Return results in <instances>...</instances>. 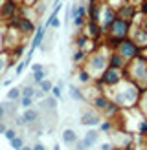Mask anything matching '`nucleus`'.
Returning <instances> with one entry per match:
<instances>
[{
  "instance_id": "7c9ffc66",
  "label": "nucleus",
  "mask_w": 147,
  "mask_h": 150,
  "mask_svg": "<svg viewBox=\"0 0 147 150\" xmlns=\"http://www.w3.org/2000/svg\"><path fill=\"white\" fill-rule=\"evenodd\" d=\"M35 93H37V90H35L31 84L22 86V97H35Z\"/></svg>"
},
{
  "instance_id": "f257e3e1",
  "label": "nucleus",
  "mask_w": 147,
  "mask_h": 150,
  "mask_svg": "<svg viewBox=\"0 0 147 150\" xmlns=\"http://www.w3.org/2000/svg\"><path fill=\"white\" fill-rule=\"evenodd\" d=\"M112 92H110V99H112V103L116 104V106H120V110H131L138 106V101H140V95H142V88H140L138 84H134L132 81H129L127 77H125L118 86L110 88Z\"/></svg>"
},
{
  "instance_id": "4c0bfd02",
  "label": "nucleus",
  "mask_w": 147,
  "mask_h": 150,
  "mask_svg": "<svg viewBox=\"0 0 147 150\" xmlns=\"http://www.w3.org/2000/svg\"><path fill=\"white\" fill-rule=\"evenodd\" d=\"M140 11H142L143 17H147V0H142V2H140Z\"/></svg>"
},
{
  "instance_id": "0eeeda50",
  "label": "nucleus",
  "mask_w": 147,
  "mask_h": 150,
  "mask_svg": "<svg viewBox=\"0 0 147 150\" xmlns=\"http://www.w3.org/2000/svg\"><path fill=\"white\" fill-rule=\"evenodd\" d=\"M131 28H132V22L125 20L121 17H116V20L110 24V28L107 29V35L108 37H114V39H127V37L131 35Z\"/></svg>"
},
{
  "instance_id": "3c124183",
  "label": "nucleus",
  "mask_w": 147,
  "mask_h": 150,
  "mask_svg": "<svg viewBox=\"0 0 147 150\" xmlns=\"http://www.w3.org/2000/svg\"><path fill=\"white\" fill-rule=\"evenodd\" d=\"M121 150H134V148H132V146H131V145H129V146H123V148H121Z\"/></svg>"
},
{
  "instance_id": "ea45409f",
  "label": "nucleus",
  "mask_w": 147,
  "mask_h": 150,
  "mask_svg": "<svg viewBox=\"0 0 147 150\" xmlns=\"http://www.w3.org/2000/svg\"><path fill=\"white\" fill-rule=\"evenodd\" d=\"M13 53H15V57H22V55H24V46H17Z\"/></svg>"
},
{
  "instance_id": "a18cd8bd",
  "label": "nucleus",
  "mask_w": 147,
  "mask_h": 150,
  "mask_svg": "<svg viewBox=\"0 0 147 150\" xmlns=\"http://www.w3.org/2000/svg\"><path fill=\"white\" fill-rule=\"evenodd\" d=\"M101 150H112V143H103Z\"/></svg>"
},
{
  "instance_id": "e433bc0d",
  "label": "nucleus",
  "mask_w": 147,
  "mask_h": 150,
  "mask_svg": "<svg viewBox=\"0 0 147 150\" xmlns=\"http://www.w3.org/2000/svg\"><path fill=\"white\" fill-rule=\"evenodd\" d=\"M74 150H88V148L85 146L83 139H77V141H76V145H74Z\"/></svg>"
},
{
  "instance_id": "f03ea898",
  "label": "nucleus",
  "mask_w": 147,
  "mask_h": 150,
  "mask_svg": "<svg viewBox=\"0 0 147 150\" xmlns=\"http://www.w3.org/2000/svg\"><path fill=\"white\" fill-rule=\"evenodd\" d=\"M125 77L132 81L140 88H147V59L143 55H138L136 59L127 62L125 66Z\"/></svg>"
},
{
  "instance_id": "2f4dec72",
  "label": "nucleus",
  "mask_w": 147,
  "mask_h": 150,
  "mask_svg": "<svg viewBox=\"0 0 147 150\" xmlns=\"http://www.w3.org/2000/svg\"><path fill=\"white\" fill-rule=\"evenodd\" d=\"M99 130H101V132H110V130H112V119L101 121V125H99Z\"/></svg>"
},
{
  "instance_id": "473e14b6",
  "label": "nucleus",
  "mask_w": 147,
  "mask_h": 150,
  "mask_svg": "<svg viewBox=\"0 0 147 150\" xmlns=\"http://www.w3.org/2000/svg\"><path fill=\"white\" fill-rule=\"evenodd\" d=\"M19 136V130H15V128H7L6 132H4V137L7 139V141H11V139H15Z\"/></svg>"
},
{
  "instance_id": "b1692460",
  "label": "nucleus",
  "mask_w": 147,
  "mask_h": 150,
  "mask_svg": "<svg viewBox=\"0 0 147 150\" xmlns=\"http://www.w3.org/2000/svg\"><path fill=\"white\" fill-rule=\"evenodd\" d=\"M138 110L143 115H147V88L142 90V95H140V101H138Z\"/></svg>"
},
{
  "instance_id": "423d86ee",
  "label": "nucleus",
  "mask_w": 147,
  "mask_h": 150,
  "mask_svg": "<svg viewBox=\"0 0 147 150\" xmlns=\"http://www.w3.org/2000/svg\"><path fill=\"white\" fill-rule=\"evenodd\" d=\"M114 51H118L125 61H132V59H136L138 55H142V48L138 46V44L131 39V37H127V39H123V40H120V44H118V48L114 50Z\"/></svg>"
},
{
  "instance_id": "bb28decb",
  "label": "nucleus",
  "mask_w": 147,
  "mask_h": 150,
  "mask_svg": "<svg viewBox=\"0 0 147 150\" xmlns=\"http://www.w3.org/2000/svg\"><path fill=\"white\" fill-rule=\"evenodd\" d=\"M44 26H46V28H54V29H57L59 26H61V20H59V17H57L55 13H51V15H50V18L46 20V24H44Z\"/></svg>"
},
{
  "instance_id": "49530a36",
  "label": "nucleus",
  "mask_w": 147,
  "mask_h": 150,
  "mask_svg": "<svg viewBox=\"0 0 147 150\" xmlns=\"http://www.w3.org/2000/svg\"><path fill=\"white\" fill-rule=\"evenodd\" d=\"M140 26H142V28L145 29V31H147V17H143V18H142V22H140Z\"/></svg>"
},
{
  "instance_id": "a878e982",
  "label": "nucleus",
  "mask_w": 147,
  "mask_h": 150,
  "mask_svg": "<svg viewBox=\"0 0 147 150\" xmlns=\"http://www.w3.org/2000/svg\"><path fill=\"white\" fill-rule=\"evenodd\" d=\"M136 132H138L142 137H147V117H145V115H142V119H140Z\"/></svg>"
},
{
  "instance_id": "1a4fd4ad",
  "label": "nucleus",
  "mask_w": 147,
  "mask_h": 150,
  "mask_svg": "<svg viewBox=\"0 0 147 150\" xmlns=\"http://www.w3.org/2000/svg\"><path fill=\"white\" fill-rule=\"evenodd\" d=\"M17 13H19V2L17 0H4V2L0 4V17L4 20L15 18Z\"/></svg>"
},
{
  "instance_id": "72a5a7b5",
  "label": "nucleus",
  "mask_w": 147,
  "mask_h": 150,
  "mask_svg": "<svg viewBox=\"0 0 147 150\" xmlns=\"http://www.w3.org/2000/svg\"><path fill=\"white\" fill-rule=\"evenodd\" d=\"M51 95H54L55 99L59 101V99H61V97H63V88L59 86V84H54V88H51Z\"/></svg>"
},
{
  "instance_id": "f8f14e48",
  "label": "nucleus",
  "mask_w": 147,
  "mask_h": 150,
  "mask_svg": "<svg viewBox=\"0 0 147 150\" xmlns=\"http://www.w3.org/2000/svg\"><path fill=\"white\" fill-rule=\"evenodd\" d=\"M44 37H46V26H37V29H35V33L31 35V46H29V53H28V61H29V57L33 55V51L37 50L42 44V40H44Z\"/></svg>"
},
{
  "instance_id": "c85d7f7f",
  "label": "nucleus",
  "mask_w": 147,
  "mask_h": 150,
  "mask_svg": "<svg viewBox=\"0 0 147 150\" xmlns=\"http://www.w3.org/2000/svg\"><path fill=\"white\" fill-rule=\"evenodd\" d=\"M39 88H41V92H44L46 95H50L51 93V88H54V82L48 81V79H44L41 84H39Z\"/></svg>"
},
{
  "instance_id": "f704fd0d",
  "label": "nucleus",
  "mask_w": 147,
  "mask_h": 150,
  "mask_svg": "<svg viewBox=\"0 0 147 150\" xmlns=\"http://www.w3.org/2000/svg\"><path fill=\"white\" fill-rule=\"evenodd\" d=\"M28 64H29L28 59H26V61H22L20 64H17V66H15V73H17V75H22V71L26 70V66H28Z\"/></svg>"
},
{
  "instance_id": "f3484780",
  "label": "nucleus",
  "mask_w": 147,
  "mask_h": 150,
  "mask_svg": "<svg viewBox=\"0 0 147 150\" xmlns=\"http://www.w3.org/2000/svg\"><path fill=\"white\" fill-rule=\"evenodd\" d=\"M22 117L26 119V123H28V125L39 123V121H41V108H35V106L26 108V110H24V114H22Z\"/></svg>"
},
{
  "instance_id": "393cba45",
  "label": "nucleus",
  "mask_w": 147,
  "mask_h": 150,
  "mask_svg": "<svg viewBox=\"0 0 147 150\" xmlns=\"http://www.w3.org/2000/svg\"><path fill=\"white\" fill-rule=\"evenodd\" d=\"M46 68H44V70H41V71H33L31 73V79H33V84H37V86H39L41 84V82L44 81V79H46Z\"/></svg>"
},
{
  "instance_id": "864d4df0",
  "label": "nucleus",
  "mask_w": 147,
  "mask_h": 150,
  "mask_svg": "<svg viewBox=\"0 0 147 150\" xmlns=\"http://www.w3.org/2000/svg\"><path fill=\"white\" fill-rule=\"evenodd\" d=\"M145 150H147V137H145Z\"/></svg>"
},
{
  "instance_id": "39448f33",
  "label": "nucleus",
  "mask_w": 147,
  "mask_h": 150,
  "mask_svg": "<svg viewBox=\"0 0 147 150\" xmlns=\"http://www.w3.org/2000/svg\"><path fill=\"white\" fill-rule=\"evenodd\" d=\"M125 79V70H118V68H108L98 77V90L103 92V88H114Z\"/></svg>"
},
{
  "instance_id": "a211bd4d",
  "label": "nucleus",
  "mask_w": 147,
  "mask_h": 150,
  "mask_svg": "<svg viewBox=\"0 0 147 150\" xmlns=\"http://www.w3.org/2000/svg\"><path fill=\"white\" fill-rule=\"evenodd\" d=\"M99 141V130H96V128H90L85 136H83V143L86 148H92L96 143Z\"/></svg>"
},
{
  "instance_id": "412c9836",
  "label": "nucleus",
  "mask_w": 147,
  "mask_h": 150,
  "mask_svg": "<svg viewBox=\"0 0 147 150\" xmlns=\"http://www.w3.org/2000/svg\"><path fill=\"white\" fill-rule=\"evenodd\" d=\"M68 95H70V99L72 101H85V93H83V90L77 88L76 84H70L68 86Z\"/></svg>"
},
{
  "instance_id": "9b49d317",
  "label": "nucleus",
  "mask_w": 147,
  "mask_h": 150,
  "mask_svg": "<svg viewBox=\"0 0 147 150\" xmlns=\"http://www.w3.org/2000/svg\"><path fill=\"white\" fill-rule=\"evenodd\" d=\"M101 121H103V119H101V115L96 110H86V112H83V115H81V119H79V123L83 125V126H90V128L99 126Z\"/></svg>"
},
{
  "instance_id": "7ed1b4c3",
  "label": "nucleus",
  "mask_w": 147,
  "mask_h": 150,
  "mask_svg": "<svg viewBox=\"0 0 147 150\" xmlns=\"http://www.w3.org/2000/svg\"><path fill=\"white\" fill-rule=\"evenodd\" d=\"M83 68L90 71V75H92L94 79L99 77V75L108 68V55H107L103 50L92 51V53H88L86 61H85V64H83Z\"/></svg>"
},
{
  "instance_id": "8fccbe9b",
  "label": "nucleus",
  "mask_w": 147,
  "mask_h": 150,
  "mask_svg": "<svg viewBox=\"0 0 147 150\" xmlns=\"http://www.w3.org/2000/svg\"><path fill=\"white\" fill-rule=\"evenodd\" d=\"M20 150H33V146H28V145H24V146H22Z\"/></svg>"
},
{
  "instance_id": "ddd939ff",
  "label": "nucleus",
  "mask_w": 147,
  "mask_h": 150,
  "mask_svg": "<svg viewBox=\"0 0 147 150\" xmlns=\"http://www.w3.org/2000/svg\"><path fill=\"white\" fill-rule=\"evenodd\" d=\"M129 37H131V39L134 40V42H136L142 50H143V48H147V31H145V29L140 26V24L131 28V35H129Z\"/></svg>"
},
{
  "instance_id": "6ab92c4d",
  "label": "nucleus",
  "mask_w": 147,
  "mask_h": 150,
  "mask_svg": "<svg viewBox=\"0 0 147 150\" xmlns=\"http://www.w3.org/2000/svg\"><path fill=\"white\" fill-rule=\"evenodd\" d=\"M79 137H77V132L74 130V128H64L63 132H61V141L64 145H76V141H77Z\"/></svg>"
},
{
  "instance_id": "09e8293b",
  "label": "nucleus",
  "mask_w": 147,
  "mask_h": 150,
  "mask_svg": "<svg viewBox=\"0 0 147 150\" xmlns=\"http://www.w3.org/2000/svg\"><path fill=\"white\" fill-rule=\"evenodd\" d=\"M6 70V62H4V59H0V73H2Z\"/></svg>"
},
{
  "instance_id": "9d476101",
  "label": "nucleus",
  "mask_w": 147,
  "mask_h": 150,
  "mask_svg": "<svg viewBox=\"0 0 147 150\" xmlns=\"http://www.w3.org/2000/svg\"><path fill=\"white\" fill-rule=\"evenodd\" d=\"M116 9L112 6H103V9H101V18H99V26L103 28V31L107 33V29L110 28V24L116 20Z\"/></svg>"
},
{
  "instance_id": "4be33fe9",
  "label": "nucleus",
  "mask_w": 147,
  "mask_h": 150,
  "mask_svg": "<svg viewBox=\"0 0 147 150\" xmlns=\"http://www.w3.org/2000/svg\"><path fill=\"white\" fill-rule=\"evenodd\" d=\"M77 81L83 82V84H88V82L94 81V77L90 75V71H88V70H85L83 66H79V70H77Z\"/></svg>"
},
{
  "instance_id": "4468645a",
  "label": "nucleus",
  "mask_w": 147,
  "mask_h": 150,
  "mask_svg": "<svg viewBox=\"0 0 147 150\" xmlns=\"http://www.w3.org/2000/svg\"><path fill=\"white\" fill-rule=\"evenodd\" d=\"M116 15H118V17H121V18H125V20H129V22H132V20L136 18V7L132 6V4H121L116 9Z\"/></svg>"
},
{
  "instance_id": "20e7f679",
  "label": "nucleus",
  "mask_w": 147,
  "mask_h": 150,
  "mask_svg": "<svg viewBox=\"0 0 147 150\" xmlns=\"http://www.w3.org/2000/svg\"><path fill=\"white\" fill-rule=\"evenodd\" d=\"M90 104H92V110H96L99 115H105L107 119H108V117H114V115H118V114L121 112L120 106H116V104L112 103V99H110L107 93H103V92L96 93V95L92 97Z\"/></svg>"
},
{
  "instance_id": "aec40b11",
  "label": "nucleus",
  "mask_w": 147,
  "mask_h": 150,
  "mask_svg": "<svg viewBox=\"0 0 147 150\" xmlns=\"http://www.w3.org/2000/svg\"><path fill=\"white\" fill-rule=\"evenodd\" d=\"M22 97V86H11L6 93V99L7 101H13V103H19Z\"/></svg>"
},
{
  "instance_id": "a19ab883",
  "label": "nucleus",
  "mask_w": 147,
  "mask_h": 150,
  "mask_svg": "<svg viewBox=\"0 0 147 150\" xmlns=\"http://www.w3.org/2000/svg\"><path fill=\"white\" fill-rule=\"evenodd\" d=\"M0 121H6V110L2 106V103H0Z\"/></svg>"
},
{
  "instance_id": "cd10ccee",
  "label": "nucleus",
  "mask_w": 147,
  "mask_h": 150,
  "mask_svg": "<svg viewBox=\"0 0 147 150\" xmlns=\"http://www.w3.org/2000/svg\"><path fill=\"white\" fill-rule=\"evenodd\" d=\"M35 104V97H20V101H19V106H22V108H31Z\"/></svg>"
},
{
  "instance_id": "5fc2aeb1",
  "label": "nucleus",
  "mask_w": 147,
  "mask_h": 150,
  "mask_svg": "<svg viewBox=\"0 0 147 150\" xmlns=\"http://www.w3.org/2000/svg\"><path fill=\"white\" fill-rule=\"evenodd\" d=\"M145 117H147V115H145Z\"/></svg>"
},
{
  "instance_id": "6e6552de",
  "label": "nucleus",
  "mask_w": 147,
  "mask_h": 150,
  "mask_svg": "<svg viewBox=\"0 0 147 150\" xmlns=\"http://www.w3.org/2000/svg\"><path fill=\"white\" fill-rule=\"evenodd\" d=\"M9 24H11L15 29H17L20 35H24V37L33 35V33H35V29H37L35 22L29 18V17H24V15H19V17L11 18V20H9Z\"/></svg>"
},
{
  "instance_id": "58836bf2",
  "label": "nucleus",
  "mask_w": 147,
  "mask_h": 150,
  "mask_svg": "<svg viewBox=\"0 0 147 150\" xmlns=\"http://www.w3.org/2000/svg\"><path fill=\"white\" fill-rule=\"evenodd\" d=\"M41 70H44V66H42L41 62H33V64H31V73H33V71H41Z\"/></svg>"
},
{
  "instance_id": "c03bdc74",
  "label": "nucleus",
  "mask_w": 147,
  "mask_h": 150,
  "mask_svg": "<svg viewBox=\"0 0 147 150\" xmlns=\"http://www.w3.org/2000/svg\"><path fill=\"white\" fill-rule=\"evenodd\" d=\"M33 150H46V146H44L42 143H35L33 145Z\"/></svg>"
},
{
  "instance_id": "79ce46f5",
  "label": "nucleus",
  "mask_w": 147,
  "mask_h": 150,
  "mask_svg": "<svg viewBox=\"0 0 147 150\" xmlns=\"http://www.w3.org/2000/svg\"><path fill=\"white\" fill-rule=\"evenodd\" d=\"M7 128H9V126L6 125V121H0V134H4V132H6Z\"/></svg>"
},
{
  "instance_id": "c9c22d12",
  "label": "nucleus",
  "mask_w": 147,
  "mask_h": 150,
  "mask_svg": "<svg viewBox=\"0 0 147 150\" xmlns=\"http://www.w3.org/2000/svg\"><path fill=\"white\" fill-rule=\"evenodd\" d=\"M13 119H15V125H17L19 128H26V126H28V123H26V119L22 117V115H15Z\"/></svg>"
},
{
  "instance_id": "5701e85b",
  "label": "nucleus",
  "mask_w": 147,
  "mask_h": 150,
  "mask_svg": "<svg viewBox=\"0 0 147 150\" xmlns=\"http://www.w3.org/2000/svg\"><path fill=\"white\" fill-rule=\"evenodd\" d=\"M86 57H88L86 51L77 48L76 51H74V55H72V61L76 62V64H79V66H83V64H85V61H86Z\"/></svg>"
},
{
  "instance_id": "c756f323",
  "label": "nucleus",
  "mask_w": 147,
  "mask_h": 150,
  "mask_svg": "<svg viewBox=\"0 0 147 150\" xmlns=\"http://www.w3.org/2000/svg\"><path fill=\"white\" fill-rule=\"evenodd\" d=\"M9 145H11V148H15V150H20L22 146H24V137H22V136H17L15 139L9 141Z\"/></svg>"
},
{
  "instance_id": "dca6fc26",
  "label": "nucleus",
  "mask_w": 147,
  "mask_h": 150,
  "mask_svg": "<svg viewBox=\"0 0 147 150\" xmlns=\"http://www.w3.org/2000/svg\"><path fill=\"white\" fill-rule=\"evenodd\" d=\"M103 33H105V31H103V28L99 26V22H92V20L86 22V35L90 37L92 40H98Z\"/></svg>"
},
{
  "instance_id": "2eb2a0df",
  "label": "nucleus",
  "mask_w": 147,
  "mask_h": 150,
  "mask_svg": "<svg viewBox=\"0 0 147 150\" xmlns=\"http://www.w3.org/2000/svg\"><path fill=\"white\" fill-rule=\"evenodd\" d=\"M108 66H110V68H118V70H125L127 61H125L118 51H110V53H108Z\"/></svg>"
},
{
  "instance_id": "603ef678",
  "label": "nucleus",
  "mask_w": 147,
  "mask_h": 150,
  "mask_svg": "<svg viewBox=\"0 0 147 150\" xmlns=\"http://www.w3.org/2000/svg\"><path fill=\"white\" fill-rule=\"evenodd\" d=\"M51 150H61V146H59V145H54V148H51Z\"/></svg>"
},
{
  "instance_id": "37998d69",
  "label": "nucleus",
  "mask_w": 147,
  "mask_h": 150,
  "mask_svg": "<svg viewBox=\"0 0 147 150\" xmlns=\"http://www.w3.org/2000/svg\"><path fill=\"white\" fill-rule=\"evenodd\" d=\"M20 2L24 4V6H35V4H37V0H20Z\"/></svg>"
},
{
  "instance_id": "de8ad7c7",
  "label": "nucleus",
  "mask_w": 147,
  "mask_h": 150,
  "mask_svg": "<svg viewBox=\"0 0 147 150\" xmlns=\"http://www.w3.org/2000/svg\"><path fill=\"white\" fill-rule=\"evenodd\" d=\"M44 95H46L44 92H41V90H37V93H35V99H42Z\"/></svg>"
}]
</instances>
